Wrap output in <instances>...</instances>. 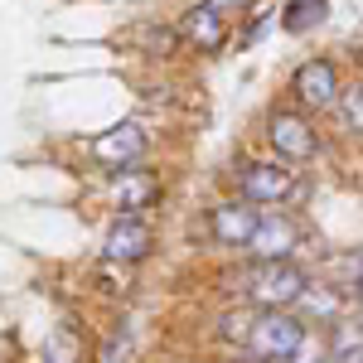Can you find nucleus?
I'll list each match as a JSON object with an SVG mask.
<instances>
[{
  "mask_svg": "<svg viewBox=\"0 0 363 363\" xmlns=\"http://www.w3.org/2000/svg\"><path fill=\"white\" fill-rule=\"evenodd\" d=\"M233 281V291H242V301H252L257 310H296L301 291L310 286L296 262H247Z\"/></svg>",
  "mask_w": 363,
  "mask_h": 363,
  "instance_id": "1",
  "label": "nucleus"
},
{
  "mask_svg": "<svg viewBox=\"0 0 363 363\" xmlns=\"http://www.w3.org/2000/svg\"><path fill=\"white\" fill-rule=\"evenodd\" d=\"M310 344V325L296 310H257L247 335V354L267 363H296V354Z\"/></svg>",
  "mask_w": 363,
  "mask_h": 363,
  "instance_id": "2",
  "label": "nucleus"
},
{
  "mask_svg": "<svg viewBox=\"0 0 363 363\" xmlns=\"http://www.w3.org/2000/svg\"><path fill=\"white\" fill-rule=\"evenodd\" d=\"M291 189H296V169H291V160H281V155H272V160H247V165L238 169V199H247L257 208L281 203Z\"/></svg>",
  "mask_w": 363,
  "mask_h": 363,
  "instance_id": "3",
  "label": "nucleus"
},
{
  "mask_svg": "<svg viewBox=\"0 0 363 363\" xmlns=\"http://www.w3.org/2000/svg\"><path fill=\"white\" fill-rule=\"evenodd\" d=\"M339 68L330 58H306L296 73H291V97H296V107L301 112H335L339 107Z\"/></svg>",
  "mask_w": 363,
  "mask_h": 363,
  "instance_id": "4",
  "label": "nucleus"
},
{
  "mask_svg": "<svg viewBox=\"0 0 363 363\" xmlns=\"http://www.w3.org/2000/svg\"><path fill=\"white\" fill-rule=\"evenodd\" d=\"M267 140H272V150H277L281 160H291V165L320 155V136H315L310 116L291 112V107H277V112L267 116Z\"/></svg>",
  "mask_w": 363,
  "mask_h": 363,
  "instance_id": "5",
  "label": "nucleus"
},
{
  "mask_svg": "<svg viewBox=\"0 0 363 363\" xmlns=\"http://www.w3.org/2000/svg\"><path fill=\"white\" fill-rule=\"evenodd\" d=\"M296 247H301V228H296V218L281 213V208H262L257 233H252V242H247L252 262H291Z\"/></svg>",
  "mask_w": 363,
  "mask_h": 363,
  "instance_id": "6",
  "label": "nucleus"
},
{
  "mask_svg": "<svg viewBox=\"0 0 363 363\" xmlns=\"http://www.w3.org/2000/svg\"><path fill=\"white\" fill-rule=\"evenodd\" d=\"M257 218H262V208L247 203V199H228L218 203L213 213H208V238L228 252H247L252 233H257Z\"/></svg>",
  "mask_w": 363,
  "mask_h": 363,
  "instance_id": "7",
  "label": "nucleus"
},
{
  "mask_svg": "<svg viewBox=\"0 0 363 363\" xmlns=\"http://www.w3.org/2000/svg\"><path fill=\"white\" fill-rule=\"evenodd\" d=\"M150 247H155V233L140 223L136 213H116V223L107 228V238H102V262L131 267V262H145Z\"/></svg>",
  "mask_w": 363,
  "mask_h": 363,
  "instance_id": "8",
  "label": "nucleus"
},
{
  "mask_svg": "<svg viewBox=\"0 0 363 363\" xmlns=\"http://www.w3.org/2000/svg\"><path fill=\"white\" fill-rule=\"evenodd\" d=\"M145 131H140V121H121V126H112V131H102V136L92 140V160L107 169H136V160L145 155Z\"/></svg>",
  "mask_w": 363,
  "mask_h": 363,
  "instance_id": "9",
  "label": "nucleus"
},
{
  "mask_svg": "<svg viewBox=\"0 0 363 363\" xmlns=\"http://www.w3.org/2000/svg\"><path fill=\"white\" fill-rule=\"evenodd\" d=\"M344 306H349V296H344V286L335 281H315L301 291V301H296V315L306 320V325H330L335 330L339 320H344Z\"/></svg>",
  "mask_w": 363,
  "mask_h": 363,
  "instance_id": "10",
  "label": "nucleus"
},
{
  "mask_svg": "<svg viewBox=\"0 0 363 363\" xmlns=\"http://www.w3.org/2000/svg\"><path fill=\"white\" fill-rule=\"evenodd\" d=\"M179 39L184 44H194L199 54H218L223 49V39H228V20L213 10V5H189L184 15H179Z\"/></svg>",
  "mask_w": 363,
  "mask_h": 363,
  "instance_id": "11",
  "label": "nucleus"
},
{
  "mask_svg": "<svg viewBox=\"0 0 363 363\" xmlns=\"http://www.w3.org/2000/svg\"><path fill=\"white\" fill-rule=\"evenodd\" d=\"M160 194V184L145 174V169H121L112 179V203H116V213H140L150 199Z\"/></svg>",
  "mask_w": 363,
  "mask_h": 363,
  "instance_id": "12",
  "label": "nucleus"
},
{
  "mask_svg": "<svg viewBox=\"0 0 363 363\" xmlns=\"http://www.w3.org/2000/svg\"><path fill=\"white\" fill-rule=\"evenodd\" d=\"M330 359L339 363H363V320H339L335 330H330Z\"/></svg>",
  "mask_w": 363,
  "mask_h": 363,
  "instance_id": "13",
  "label": "nucleus"
},
{
  "mask_svg": "<svg viewBox=\"0 0 363 363\" xmlns=\"http://www.w3.org/2000/svg\"><path fill=\"white\" fill-rule=\"evenodd\" d=\"M39 363H83V344H78V335H73L68 325H58L54 335H49V344H44Z\"/></svg>",
  "mask_w": 363,
  "mask_h": 363,
  "instance_id": "14",
  "label": "nucleus"
},
{
  "mask_svg": "<svg viewBox=\"0 0 363 363\" xmlns=\"http://www.w3.org/2000/svg\"><path fill=\"white\" fill-rule=\"evenodd\" d=\"M325 20V0H291L286 5V15H281V25L291 29V34H306Z\"/></svg>",
  "mask_w": 363,
  "mask_h": 363,
  "instance_id": "15",
  "label": "nucleus"
},
{
  "mask_svg": "<svg viewBox=\"0 0 363 363\" xmlns=\"http://www.w3.org/2000/svg\"><path fill=\"white\" fill-rule=\"evenodd\" d=\"M335 116H339V126H344L349 136H363V83H354V87L339 92Z\"/></svg>",
  "mask_w": 363,
  "mask_h": 363,
  "instance_id": "16",
  "label": "nucleus"
},
{
  "mask_svg": "<svg viewBox=\"0 0 363 363\" xmlns=\"http://www.w3.org/2000/svg\"><path fill=\"white\" fill-rule=\"evenodd\" d=\"M252 320H257V315H242V310H238V315H233V310H228L223 320H218V335H223L228 344H233V339H238V344H242V349H247V335H252Z\"/></svg>",
  "mask_w": 363,
  "mask_h": 363,
  "instance_id": "17",
  "label": "nucleus"
},
{
  "mask_svg": "<svg viewBox=\"0 0 363 363\" xmlns=\"http://www.w3.org/2000/svg\"><path fill=\"white\" fill-rule=\"evenodd\" d=\"M344 272H349V291L363 296V252L359 257H344Z\"/></svg>",
  "mask_w": 363,
  "mask_h": 363,
  "instance_id": "18",
  "label": "nucleus"
},
{
  "mask_svg": "<svg viewBox=\"0 0 363 363\" xmlns=\"http://www.w3.org/2000/svg\"><path fill=\"white\" fill-rule=\"evenodd\" d=\"M203 5H213V10H218V15L228 20V15H247L257 0H203Z\"/></svg>",
  "mask_w": 363,
  "mask_h": 363,
  "instance_id": "19",
  "label": "nucleus"
},
{
  "mask_svg": "<svg viewBox=\"0 0 363 363\" xmlns=\"http://www.w3.org/2000/svg\"><path fill=\"white\" fill-rule=\"evenodd\" d=\"M228 363H267V359H257V354H247V349H242V354H233Z\"/></svg>",
  "mask_w": 363,
  "mask_h": 363,
  "instance_id": "20",
  "label": "nucleus"
},
{
  "mask_svg": "<svg viewBox=\"0 0 363 363\" xmlns=\"http://www.w3.org/2000/svg\"><path fill=\"white\" fill-rule=\"evenodd\" d=\"M354 301H359V320H363V296H354Z\"/></svg>",
  "mask_w": 363,
  "mask_h": 363,
  "instance_id": "21",
  "label": "nucleus"
},
{
  "mask_svg": "<svg viewBox=\"0 0 363 363\" xmlns=\"http://www.w3.org/2000/svg\"><path fill=\"white\" fill-rule=\"evenodd\" d=\"M320 363H339V359H330V354H325V359H320Z\"/></svg>",
  "mask_w": 363,
  "mask_h": 363,
  "instance_id": "22",
  "label": "nucleus"
}]
</instances>
